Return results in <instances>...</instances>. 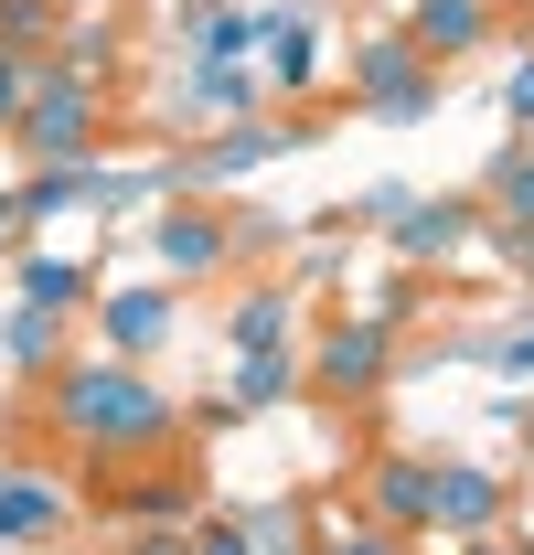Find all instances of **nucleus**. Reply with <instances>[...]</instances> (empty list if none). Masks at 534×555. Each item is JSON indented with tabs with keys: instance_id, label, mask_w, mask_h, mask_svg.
Returning a JSON list of instances; mask_svg holds the SVG:
<instances>
[{
	"instance_id": "f257e3e1",
	"label": "nucleus",
	"mask_w": 534,
	"mask_h": 555,
	"mask_svg": "<svg viewBox=\"0 0 534 555\" xmlns=\"http://www.w3.org/2000/svg\"><path fill=\"white\" fill-rule=\"evenodd\" d=\"M43 427H54L65 449H86L97 470H129V460H171L182 406H171L139 363L86 352V363H54V374H43Z\"/></svg>"
},
{
	"instance_id": "f03ea898",
	"label": "nucleus",
	"mask_w": 534,
	"mask_h": 555,
	"mask_svg": "<svg viewBox=\"0 0 534 555\" xmlns=\"http://www.w3.org/2000/svg\"><path fill=\"white\" fill-rule=\"evenodd\" d=\"M97 139H107V86H86L65 65H33V96L11 118V150L22 160H86Z\"/></svg>"
},
{
	"instance_id": "7ed1b4c3",
	"label": "nucleus",
	"mask_w": 534,
	"mask_h": 555,
	"mask_svg": "<svg viewBox=\"0 0 534 555\" xmlns=\"http://www.w3.org/2000/svg\"><path fill=\"white\" fill-rule=\"evenodd\" d=\"M385 374H396V321H385V310H353V321H332L321 343L300 352V385H310V396H332V406L385 396Z\"/></svg>"
},
{
	"instance_id": "20e7f679",
	"label": "nucleus",
	"mask_w": 534,
	"mask_h": 555,
	"mask_svg": "<svg viewBox=\"0 0 534 555\" xmlns=\"http://www.w3.org/2000/svg\"><path fill=\"white\" fill-rule=\"evenodd\" d=\"M353 96H364V118L417 129V118L438 107V65H428L406 33H364V43H353Z\"/></svg>"
},
{
	"instance_id": "39448f33",
	"label": "nucleus",
	"mask_w": 534,
	"mask_h": 555,
	"mask_svg": "<svg viewBox=\"0 0 534 555\" xmlns=\"http://www.w3.org/2000/svg\"><path fill=\"white\" fill-rule=\"evenodd\" d=\"M150 257H161V278H171V288L225 278V268H236V224H225L214 204H193V193H171V204H161V224H150Z\"/></svg>"
},
{
	"instance_id": "423d86ee",
	"label": "nucleus",
	"mask_w": 534,
	"mask_h": 555,
	"mask_svg": "<svg viewBox=\"0 0 534 555\" xmlns=\"http://www.w3.org/2000/svg\"><path fill=\"white\" fill-rule=\"evenodd\" d=\"M289 139H310V129H300V118H267V107H257V118H236L225 139H203V150H182V160H171L161 182H171V193H214V182H236V171H257V160H278Z\"/></svg>"
},
{
	"instance_id": "0eeeda50",
	"label": "nucleus",
	"mask_w": 534,
	"mask_h": 555,
	"mask_svg": "<svg viewBox=\"0 0 534 555\" xmlns=\"http://www.w3.org/2000/svg\"><path fill=\"white\" fill-rule=\"evenodd\" d=\"M86 310H97V343L118 352V363H150V352L171 343V321H182V288H171V278H150V288H97Z\"/></svg>"
},
{
	"instance_id": "6e6552de",
	"label": "nucleus",
	"mask_w": 534,
	"mask_h": 555,
	"mask_svg": "<svg viewBox=\"0 0 534 555\" xmlns=\"http://www.w3.org/2000/svg\"><path fill=\"white\" fill-rule=\"evenodd\" d=\"M428 534H449V545L503 534V470H481V460H438V481H428Z\"/></svg>"
},
{
	"instance_id": "1a4fd4ad",
	"label": "nucleus",
	"mask_w": 534,
	"mask_h": 555,
	"mask_svg": "<svg viewBox=\"0 0 534 555\" xmlns=\"http://www.w3.org/2000/svg\"><path fill=\"white\" fill-rule=\"evenodd\" d=\"M406 43L428 54V65H470L492 33H503V11L492 0H406V22H396Z\"/></svg>"
},
{
	"instance_id": "9d476101",
	"label": "nucleus",
	"mask_w": 534,
	"mask_h": 555,
	"mask_svg": "<svg viewBox=\"0 0 534 555\" xmlns=\"http://www.w3.org/2000/svg\"><path fill=\"white\" fill-rule=\"evenodd\" d=\"M428 481H438V460L385 449V460L364 470V524H385V534H428Z\"/></svg>"
},
{
	"instance_id": "9b49d317",
	"label": "nucleus",
	"mask_w": 534,
	"mask_h": 555,
	"mask_svg": "<svg viewBox=\"0 0 534 555\" xmlns=\"http://www.w3.org/2000/svg\"><path fill=\"white\" fill-rule=\"evenodd\" d=\"M107 513L118 524H193V470H171V460H129V470H107Z\"/></svg>"
},
{
	"instance_id": "f8f14e48",
	"label": "nucleus",
	"mask_w": 534,
	"mask_h": 555,
	"mask_svg": "<svg viewBox=\"0 0 534 555\" xmlns=\"http://www.w3.org/2000/svg\"><path fill=\"white\" fill-rule=\"evenodd\" d=\"M257 43H267V96H300L321 75V22L310 11H257Z\"/></svg>"
},
{
	"instance_id": "ddd939ff",
	"label": "nucleus",
	"mask_w": 534,
	"mask_h": 555,
	"mask_svg": "<svg viewBox=\"0 0 534 555\" xmlns=\"http://www.w3.org/2000/svg\"><path fill=\"white\" fill-rule=\"evenodd\" d=\"M225 343L236 352H300V288H278V278L246 288V299L225 310Z\"/></svg>"
},
{
	"instance_id": "4468645a",
	"label": "nucleus",
	"mask_w": 534,
	"mask_h": 555,
	"mask_svg": "<svg viewBox=\"0 0 534 555\" xmlns=\"http://www.w3.org/2000/svg\"><path fill=\"white\" fill-rule=\"evenodd\" d=\"M460 235H470V204H396L385 214V257H406V268H438Z\"/></svg>"
},
{
	"instance_id": "2eb2a0df",
	"label": "nucleus",
	"mask_w": 534,
	"mask_h": 555,
	"mask_svg": "<svg viewBox=\"0 0 534 555\" xmlns=\"http://www.w3.org/2000/svg\"><path fill=\"white\" fill-rule=\"evenodd\" d=\"M43 534H65V481L0 470V545H43Z\"/></svg>"
},
{
	"instance_id": "dca6fc26",
	"label": "nucleus",
	"mask_w": 534,
	"mask_h": 555,
	"mask_svg": "<svg viewBox=\"0 0 534 555\" xmlns=\"http://www.w3.org/2000/svg\"><path fill=\"white\" fill-rule=\"evenodd\" d=\"M182 107L214 118V129H236V118H257V107H267V75L257 65H193V75H182Z\"/></svg>"
},
{
	"instance_id": "f3484780",
	"label": "nucleus",
	"mask_w": 534,
	"mask_h": 555,
	"mask_svg": "<svg viewBox=\"0 0 534 555\" xmlns=\"http://www.w3.org/2000/svg\"><path fill=\"white\" fill-rule=\"evenodd\" d=\"M43 65L107 86V75H118V11H65V33H54V54H43Z\"/></svg>"
},
{
	"instance_id": "a211bd4d",
	"label": "nucleus",
	"mask_w": 534,
	"mask_h": 555,
	"mask_svg": "<svg viewBox=\"0 0 534 555\" xmlns=\"http://www.w3.org/2000/svg\"><path fill=\"white\" fill-rule=\"evenodd\" d=\"M182 43H193V65H246L257 11H236V0H193V11H182Z\"/></svg>"
},
{
	"instance_id": "6ab92c4d",
	"label": "nucleus",
	"mask_w": 534,
	"mask_h": 555,
	"mask_svg": "<svg viewBox=\"0 0 534 555\" xmlns=\"http://www.w3.org/2000/svg\"><path fill=\"white\" fill-rule=\"evenodd\" d=\"M97 288H107V278L86 268V257H22V299H33V310H65V321H75Z\"/></svg>"
},
{
	"instance_id": "aec40b11",
	"label": "nucleus",
	"mask_w": 534,
	"mask_h": 555,
	"mask_svg": "<svg viewBox=\"0 0 534 555\" xmlns=\"http://www.w3.org/2000/svg\"><path fill=\"white\" fill-rule=\"evenodd\" d=\"M0 352H11L22 374H54V363H65V310H33V299H11V321H0Z\"/></svg>"
},
{
	"instance_id": "412c9836",
	"label": "nucleus",
	"mask_w": 534,
	"mask_h": 555,
	"mask_svg": "<svg viewBox=\"0 0 534 555\" xmlns=\"http://www.w3.org/2000/svg\"><path fill=\"white\" fill-rule=\"evenodd\" d=\"M278 396H300V352H236V396H225V406L257 416V406H278Z\"/></svg>"
},
{
	"instance_id": "4be33fe9",
	"label": "nucleus",
	"mask_w": 534,
	"mask_h": 555,
	"mask_svg": "<svg viewBox=\"0 0 534 555\" xmlns=\"http://www.w3.org/2000/svg\"><path fill=\"white\" fill-rule=\"evenodd\" d=\"M54 33H65V0H0V54L43 65V54H54Z\"/></svg>"
},
{
	"instance_id": "5701e85b",
	"label": "nucleus",
	"mask_w": 534,
	"mask_h": 555,
	"mask_svg": "<svg viewBox=\"0 0 534 555\" xmlns=\"http://www.w3.org/2000/svg\"><path fill=\"white\" fill-rule=\"evenodd\" d=\"M481 204H492V224H534V139H513V150L492 160Z\"/></svg>"
},
{
	"instance_id": "b1692460",
	"label": "nucleus",
	"mask_w": 534,
	"mask_h": 555,
	"mask_svg": "<svg viewBox=\"0 0 534 555\" xmlns=\"http://www.w3.org/2000/svg\"><path fill=\"white\" fill-rule=\"evenodd\" d=\"M182 555H257V524H236V513H193V524H182Z\"/></svg>"
},
{
	"instance_id": "393cba45",
	"label": "nucleus",
	"mask_w": 534,
	"mask_h": 555,
	"mask_svg": "<svg viewBox=\"0 0 534 555\" xmlns=\"http://www.w3.org/2000/svg\"><path fill=\"white\" fill-rule=\"evenodd\" d=\"M332 555H417V534H385V524H353V534H332Z\"/></svg>"
},
{
	"instance_id": "a878e982",
	"label": "nucleus",
	"mask_w": 534,
	"mask_h": 555,
	"mask_svg": "<svg viewBox=\"0 0 534 555\" xmlns=\"http://www.w3.org/2000/svg\"><path fill=\"white\" fill-rule=\"evenodd\" d=\"M503 118H513V129H534V43L513 54V86H503Z\"/></svg>"
},
{
	"instance_id": "bb28decb",
	"label": "nucleus",
	"mask_w": 534,
	"mask_h": 555,
	"mask_svg": "<svg viewBox=\"0 0 534 555\" xmlns=\"http://www.w3.org/2000/svg\"><path fill=\"white\" fill-rule=\"evenodd\" d=\"M22 96H33V65H22V54H0V139H11V118H22Z\"/></svg>"
},
{
	"instance_id": "cd10ccee",
	"label": "nucleus",
	"mask_w": 534,
	"mask_h": 555,
	"mask_svg": "<svg viewBox=\"0 0 534 555\" xmlns=\"http://www.w3.org/2000/svg\"><path fill=\"white\" fill-rule=\"evenodd\" d=\"M492 246H503V268L534 288V224H492Z\"/></svg>"
},
{
	"instance_id": "c85d7f7f",
	"label": "nucleus",
	"mask_w": 534,
	"mask_h": 555,
	"mask_svg": "<svg viewBox=\"0 0 534 555\" xmlns=\"http://www.w3.org/2000/svg\"><path fill=\"white\" fill-rule=\"evenodd\" d=\"M492 363H503L513 385H534V332H513V343H492Z\"/></svg>"
},
{
	"instance_id": "c756f323",
	"label": "nucleus",
	"mask_w": 534,
	"mask_h": 555,
	"mask_svg": "<svg viewBox=\"0 0 534 555\" xmlns=\"http://www.w3.org/2000/svg\"><path fill=\"white\" fill-rule=\"evenodd\" d=\"M129 555H182V524H139V545Z\"/></svg>"
},
{
	"instance_id": "7c9ffc66",
	"label": "nucleus",
	"mask_w": 534,
	"mask_h": 555,
	"mask_svg": "<svg viewBox=\"0 0 534 555\" xmlns=\"http://www.w3.org/2000/svg\"><path fill=\"white\" fill-rule=\"evenodd\" d=\"M11 235H22V214H11V193H0V246H11Z\"/></svg>"
},
{
	"instance_id": "2f4dec72",
	"label": "nucleus",
	"mask_w": 534,
	"mask_h": 555,
	"mask_svg": "<svg viewBox=\"0 0 534 555\" xmlns=\"http://www.w3.org/2000/svg\"><path fill=\"white\" fill-rule=\"evenodd\" d=\"M460 555H513V545H503V534H481V545H460Z\"/></svg>"
},
{
	"instance_id": "473e14b6",
	"label": "nucleus",
	"mask_w": 534,
	"mask_h": 555,
	"mask_svg": "<svg viewBox=\"0 0 534 555\" xmlns=\"http://www.w3.org/2000/svg\"><path fill=\"white\" fill-rule=\"evenodd\" d=\"M65 11H118V0H65Z\"/></svg>"
},
{
	"instance_id": "72a5a7b5",
	"label": "nucleus",
	"mask_w": 534,
	"mask_h": 555,
	"mask_svg": "<svg viewBox=\"0 0 534 555\" xmlns=\"http://www.w3.org/2000/svg\"><path fill=\"white\" fill-rule=\"evenodd\" d=\"M524 449H534V416H524Z\"/></svg>"
},
{
	"instance_id": "f704fd0d",
	"label": "nucleus",
	"mask_w": 534,
	"mask_h": 555,
	"mask_svg": "<svg viewBox=\"0 0 534 555\" xmlns=\"http://www.w3.org/2000/svg\"><path fill=\"white\" fill-rule=\"evenodd\" d=\"M524 139H534V129H524Z\"/></svg>"
}]
</instances>
